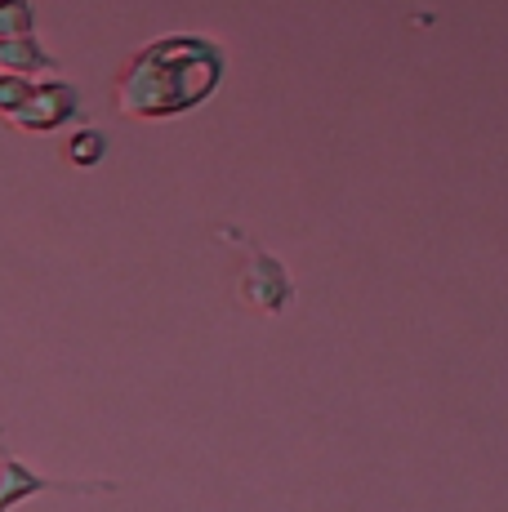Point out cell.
Masks as SVG:
<instances>
[{
  "instance_id": "cell-1",
  "label": "cell",
  "mask_w": 508,
  "mask_h": 512,
  "mask_svg": "<svg viewBox=\"0 0 508 512\" xmlns=\"http://www.w3.org/2000/svg\"><path fill=\"white\" fill-rule=\"evenodd\" d=\"M228 54L210 36L170 32L156 36L116 72V107L134 121H174V116L201 107L219 90Z\"/></svg>"
},
{
  "instance_id": "cell-2",
  "label": "cell",
  "mask_w": 508,
  "mask_h": 512,
  "mask_svg": "<svg viewBox=\"0 0 508 512\" xmlns=\"http://www.w3.org/2000/svg\"><path fill=\"white\" fill-rule=\"evenodd\" d=\"M219 241L241 245V272H237V294L250 312L263 317H281L295 303V281H290L286 263L272 259L263 245H254L241 228H219Z\"/></svg>"
},
{
  "instance_id": "cell-3",
  "label": "cell",
  "mask_w": 508,
  "mask_h": 512,
  "mask_svg": "<svg viewBox=\"0 0 508 512\" xmlns=\"http://www.w3.org/2000/svg\"><path fill=\"white\" fill-rule=\"evenodd\" d=\"M50 490H63V495H112L116 481H58V477H41L36 468H27L18 455H9L5 441H0V512H14L18 504L36 495H50Z\"/></svg>"
},
{
  "instance_id": "cell-4",
  "label": "cell",
  "mask_w": 508,
  "mask_h": 512,
  "mask_svg": "<svg viewBox=\"0 0 508 512\" xmlns=\"http://www.w3.org/2000/svg\"><path fill=\"white\" fill-rule=\"evenodd\" d=\"M76 116H81V94H76V85L50 76V81H32V94L9 116V125L23 134H54V130H63L67 121H76Z\"/></svg>"
},
{
  "instance_id": "cell-5",
  "label": "cell",
  "mask_w": 508,
  "mask_h": 512,
  "mask_svg": "<svg viewBox=\"0 0 508 512\" xmlns=\"http://www.w3.org/2000/svg\"><path fill=\"white\" fill-rule=\"evenodd\" d=\"M32 72H58V58L36 41V36L0 45V76H23V81H32Z\"/></svg>"
},
{
  "instance_id": "cell-6",
  "label": "cell",
  "mask_w": 508,
  "mask_h": 512,
  "mask_svg": "<svg viewBox=\"0 0 508 512\" xmlns=\"http://www.w3.org/2000/svg\"><path fill=\"white\" fill-rule=\"evenodd\" d=\"M63 156L76 165V170H94V165H99L103 156H107V134L94 130V125H85V130H76L72 139H67Z\"/></svg>"
},
{
  "instance_id": "cell-7",
  "label": "cell",
  "mask_w": 508,
  "mask_h": 512,
  "mask_svg": "<svg viewBox=\"0 0 508 512\" xmlns=\"http://www.w3.org/2000/svg\"><path fill=\"white\" fill-rule=\"evenodd\" d=\"M36 36V9L27 0H0V45Z\"/></svg>"
},
{
  "instance_id": "cell-8",
  "label": "cell",
  "mask_w": 508,
  "mask_h": 512,
  "mask_svg": "<svg viewBox=\"0 0 508 512\" xmlns=\"http://www.w3.org/2000/svg\"><path fill=\"white\" fill-rule=\"evenodd\" d=\"M27 94H32V81H23V76H0V116L9 121V116L27 103Z\"/></svg>"
},
{
  "instance_id": "cell-9",
  "label": "cell",
  "mask_w": 508,
  "mask_h": 512,
  "mask_svg": "<svg viewBox=\"0 0 508 512\" xmlns=\"http://www.w3.org/2000/svg\"><path fill=\"white\" fill-rule=\"evenodd\" d=\"M0 441H5V428H0Z\"/></svg>"
}]
</instances>
